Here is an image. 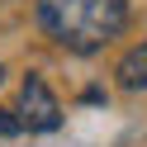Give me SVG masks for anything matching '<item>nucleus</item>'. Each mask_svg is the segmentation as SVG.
<instances>
[{"label": "nucleus", "mask_w": 147, "mask_h": 147, "mask_svg": "<svg viewBox=\"0 0 147 147\" xmlns=\"http://www.w3.org/2000/svg\"><path fill=\"white\" fill-rule=\"evenodd\" d=\"M38 24L67 52H100L128 24L123 0H38Z\"/></svg>", "instance_id": "1"}, {"label": "nucleus", "mask_w": 147, "mask_h": 147, "mask_svg": "<svg viewBox=\"0 0 147 147\" xmlns=\"http://www.w3.org/2000/svg\"><path fill=\"white\" fill-rule=\"evenodd\" d=\"M19 123L29 128V133H52V128H62V105H57V95L48 90L43 76H29L19 86Z\"/></svg>", "instance_id": "2"}, {"label": "nucleus", "mask_w": 147, "mask_h": 147, "mask_svg": "<svg viewBox=\"0 0 147 147\" xmlns=\"http://www.w3.org/2000/svg\"><path fill=\"white\" fill-rule=\"evenodd\" d=\"M0 81H5V71H0Z\"/></svg>", "instance_id": "5"}, {"label": "nucleus", "mask_w": 147, "mask_h": 147, "mask_svg": "<svg viewBox=\"0 0 147 147\" xmlns=\"http://www.w3.org/2000/svg\"><path fill=\"white\" fill-rule=\"evenodd\" d=\"M19 114H10V109H0V138H14V133H19Z\"/></svg>", "instance_id": "4"}, {"label": "nucleus", "mask_w": 147, "mask_h": 147, "mask_svg": "<svg viewBox=\"0 0 147 147\" xmlns=\"http://www.w3.org/2000/svg\"><path fill=\"white\" fill-rule=\"evenodd\" d=\"M119 86L123 90H147V43H138V48L123 52V62H119Z\"/></svg>", "instance_id": "3"}]
</instances>
